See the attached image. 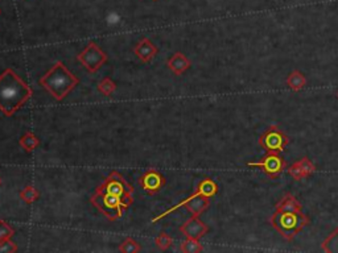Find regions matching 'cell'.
Here are the masks:
<instances>
[{
  "mask_svg": "<svg viewBox=\"0 0 338 253\" xmlns=\"http://www.w3.org/2000/svg\"><path fill=\"white\" fill-rule=\"evenodd\" d=\"M321 248L326 253H338V227L323 240Z\"/></svg>",
  "mask_w": 338,
  "mask_h": 253,
  "instance_id": "e0dca14e",
  "label": "cell"
},
{
  "mask_svg": "<svg viewBox=\"0 0 338 253\" xmlns=\"http://www.w3.org/2000/svg\"><path fill=\"white\" fill-rule=\"evenodd\" d=\"M285 84H287V86L289 87L292 91H300L306 86V78L301 72L293 70V72L287 76Z\"/></svg>",
  "mask_w": 338,
  "mask_h": 253,
  "instance_id": "5bb4252c",
  "label": "cell"
},
{
  "mask_svg": "<svg viewBox=\"0 0 338 253\" xmlns=\"http://www.w3.org/2000/svg\"><path fill=\"white\" fill-rule=\"evenodd\" d=\"M155 242H156L157 248L160 250H167L171 248V246L173 244V239H172L171 236L165 234V232H161L160 235L157 236L156 239H155Z\"/></svg>",
  "mask_w": 338,
  "mask_h": 253,
  "instance_id": "7402d4cb",
  "label": "cell"
},
{
  "mask_svg": "<svg viewBox=\"0 0 338 253\" xmlns=\"http://www.w3.org/2000/svg\"><path fill=\"white\" fill-rule=\"evenodd\" d=\"M337 99H338V91H337Z\"/></svg>",
  "mask_w": 338,
  "mask_h": 253,
  "instance_id": "83f0119b",
  "label": "cell"
},
{
  "mask_svg": "<svg viewBox=\"0 0 338 253\" xmlns=\"http://www.w3.org/2000/svg\"><path fill=\"white\" fill-rule=\"evenodd\" d=\"M14 235H15L14 228L8 224L6 220H0V242H2V240L12 239V236Z\"/></svg>",
  "mask_w": 338,
  "mask_h": 253,
  "instance_id": "cb8c5ba5",
  "label": "cell"
},
{
  "mask_svg": "<svg viewBox=\"0 0 338 253\" xmlns=\"http://www.w3.org/2000/svg\"><path fill=\"white\" fill-rule=\"evenodd\" d=\"M180 250L184 253H200L204 250V246H201L198 240L188 239V238H186L185 242H182L181 246H180Z\"/></svg>",
  "mask_w": 338,
  "mask_h": 253,
  "instance_id": "d6986e66",
  "label": "cell"
},
{
  "mask_svg": "<svg viewBox=\"0 0 338 253\" xmlns=\"http://www.w3.org/2000/svg\"><path fill=\"white\" fill-rule=\"evenodd\" d=\"M77 60L82 64L85 69L90 72H98L105 62L107 61V56L95 42L88 44V46L77 56Z\"/></svg>",
  "mask_w": 338,
  "mask_h": 253,
  "instance_id": "8992f818",
  "label": "cell"
},
{
  "mask_svg": "<svg viewBox=\"0 0 338 253\" xmlns=\"http://www.w3.org/2000/svg\"><path fill=\"white\" fill-rule=\"evenodd\" d=\"M210 206V198H207V196H202V194H200V192H194L193 196H190L189 198L184 199L180 204H177V206L172 207L171 210L165 211L164 214H161L160 216H157L156 219H153V222H157L159 219H161V218H164L165 215H169V214L172 212V211L177 210V208H180V207H185L186 210L189 211L190 214H192L193 216H200L201 214L205 212V211L207 210V207Z\"/></svg>",
  "mask_w": 338,
  "mask_h": 253,
  "instance_id": "ba28073f",
  "label": "cell"
},
{
  "mask_svg": "<svg viewBox=\"0 0 338 253\" xmlns=\"http://www.w3.org/2000/svg\"><path fill=\"white\" fill-rule=\"evenodd\" d=\"M0 184H2V178H0Z\"/></svg>",
  "mask_w": 338,
  "mask_h": 253,
  "instance_id": "4316f807",
  "label": "cell"
},
{
  "mask_svg": "<svg viewBox=\"0 0 338 253\" xmlns=\"http://www.w3.org/2000/svg\"><path fill=\"white\" fill-rule=\"evenodd\" d=\"M19 144H20V146H22L26 152H33V150L40 145V140H39V138H37L35 134H32V132H27L26 134H23L22 138H20Z\"/></svg>",
  "mask_w": 338,
  "mask_h": 253,
  "instance_id": "2e32d148",
  "label": "cell"
},
{
  "mask_svg": "<svg viewBox=\"0 0 338 253\" xmlns=\"http://www.w3.org/2000/svg\"><path fill=\"white\" fill-rule=\"evenodd\" d=\"M269 223L283 239L292 242L294 236L309 224V218L302 211L275 210L269 218Z\"/></svg>",
  "mask_w": 338,
  "mask_h": 253,
  "instance_id": "277c9868",
  "label": "cell"
},
{
  "mask_svg": "<svg viewBox=\"0 0 338 253\" xmlns=\"http://www.w3.org/2000/svg\"><path fill=\"white\" fill-rule=\"evenodd\" d=\"M134 188L118 172H113L95 190L90 202L109 220H118L134 203Z\"/></svg>",
  "mask_w": 338,
  "mask_h": 253,
  "instance_id": "6da1fadb",
  "label": "cell"
},
{
  "mask_svg": "<svg viewBox=\"0 0 338 253\" xmlns=\"http://www.w3.org/2000/svg\"><path fill=\"white\" fill-rule=\"evenodd\" d=\"M275 210L280 211H302L301 203L298 202V199L292 194H287L281 198L280 202H277Z\"/></svg>",
  "mask_w": 338,
  "mask_h": 253,
  "instance_id": "4fadbf2b",
  "label": "cell"
},
{
  "mask_svg": "<svg viewBox=\"0 0 338 253\" xmlns=\"http://www.w3.org/2000/svg\"><path fill=\"white\" fill-rule=\"evenodd\" d=\"M298 165H300V168L302 169V172H304V174H305V177H310L314 172H316V166H314V164L310 161V160L308 158V157H304V158L298 160L297 161Z\"/></svg>",
  "mask_w": 338,
  "mask_h": 253,
  "instance_id": "603a6c76",
  "label": "cell"
},
{
  "mask_svg": "<svg viewBox=\"0 0 338 253\" xmlns=\"http://www.w3.org/2000/svg\"><path fill=\"white\" fill-rule=\"evenodd\" d=\"M196 192L202 194V196H207V198H211V196H214L217 194V192H218V186L210 178H205V180H202L198 184Z\"/></svg>",
  "mask_w": 338,
  "mask_h": 253,
  "instance_id": "9a60e30c",
  "label": "cell"
},
{
  "mask_svg": "<svg viewBox=\"0 0 338 253\" xmlns=\"http://www.w3.org/2000/svg\"><path fill=\"white\" fill-rule=\"evenodd\" d=\"M30 84L18 76L14 69H6L0 74V112L14 116L32 96Z\"/></svg>",
  "mask_w": 338,
  "mask_h": 253,
  "instance_id": "7a4b0ae2",
  "label": "cell"
},
{
  "mask_svg": "<svg viewBox=\"0 0 338 253\" xmlns=\"http://www.w3.org/2000/svg\"><path fill=\"white\" fill-rule=\"evenodd\" d=\"M18 252V246L11 239L0 242V253H15Z\"/></svg>",
  "mask_w": 338,
  "mask_h": 253,
  "instance_id": "484cf974",
  "label": "cell"
},
{
  "mask_svg": "<svg viewBox=\"0 0 338 253\" xmlns=\"http://www.w3.org/2000/svg\"><path fill=\"white\" fill-rule=\"evenodd\" d=\"M167 65L169 68V70L172 72H175L176 76H181V74H184L186 70L189 69L192 64H190V61L185 56L178 52V53H175V54L168 60Z\"/></svg>",
  "mask_w": 338,
  "mask_h": 253,
  "instance_id": "7c38bea8",
  "label": "cell"
},
{
  "mask_svg": "<svg viewBox=\"0 0 338 253\" xmlns=\"http://www.w3.org/2000/svg\"><path fill=\"white\" fill-rule=\"evenodd\" d=\"M98 90L105 96H111L115 92V90H117V84L114 80H110L109 76H106V78H103L98 84Z\"/></svg>",
  "mask_w": 338,
  "mask_h": 253,
  "instance_id": "ffe728a7",
  "label": "cell"
},
{
  "mask_svg": "<svg viewBox=\"0 0 338 253\" xmlns=\"http://www.w3.org/2000/svg\"><path fill=\"white\" fill-rule=\"evenodd\" d=\"M20 199H22L23 202L26 203H33L36 202L37 199H39V196H40V192H39V190H37L35 186H27V188H24L20 192Z\"/></svg>",
  "mask_w": 338,
  "mask_h": 253,
  "instance_id": "ac0fdd59",
  "label": "cell"
},
{
  "mask_svg": "<svg viewBox=\"0 0 338 253\" xmlns=\"http://www.w3.org/2000/svg\"><path fill=\"white\" fill-rule=\"evenodd\" d=\"M247 166L260 168L267 177L271 178V180H275V178H277L280 174L283 173V170L285 169L287 164H285V160L281 157L280 153L268 152L259 162H248Z\"/></svg>",
  "mask_w": 338,
  "mask_h": 253,
  "instance_id": "52a82bcc",
  "label": "cell"
},
{
  "mask_svg": "<svg viewBox=\"0 0 338 253\" xmlns=\"http://www.w3.org/2000/svg\"><path fill=\"white\" fill-rule=\"evenodd\" d=\"M288 174L291 176L292 178H293L294 181H302L305 177V174H304V172H302V169L300 168V165H298V162L296 161L294 164H292L291 166L288 168Z\"/></svg>",
  "mask_w": 338,
  "mask_h": 253,
  "instance_id": "d4e9b609",
  "label": "cell"
},
{
  "mask_svg": "<svg viewBox=\"0 0 338 253\" xmlns=\"http://www.w3.org/2000/svg\"><path fill=\"white\" fill-rule=\"evenodd\" d=\"M289 144V138L277 126H271L264 130L259 138V145L265 152L281 153Z\"/></svg>",
  "mask_w": 338,
  "mask_h": 253,
  "instance_id": "5b68a950",
  "label": "cell"
},
{
  "mask_svg": "<svg viewBox=\"0 0 338 253\" xmlns=\"http://www.w3.org/2000/svg\"><path fill=\"white\" fill-rule=\"evenodd\" d=\"M157 52V46L152 41L149 40V38H143L142 41L139 44H136V46H135V54L138 56L139 60H142L143 62H146V64H149V62H152V60L156 57Z\"/></svg>",
  "mask_w": 338,
  "mask_h": 253,
  "instance_id": "8fae6325",
  "label": "cell"
},
{
  "mask_svg": "<svg viewBox=\"0 0 338 253\" xmlns=\"http://www.w3.org/2000/svg\"><path fill=\"white\" fill-rule=\"evenodd\" d=\"M180 231L188 239L200 240L209 232V227L198 216H192L180 227Z\"/></svg>",
  "mask_w": 338,
  "mask_h": 253,
  "instance_id": "9c48e42d",
  "label": "cell"
},
{
  "mask_svg": "<svg viewBox=\"0 0 338 253\" xmlns=\"http://www.w3.org/2000/svg\"><path fill=\"white\" fill-rule=\"evenodd\" d=\"M140 244L132 238H127L119 246V250L123 253H138L140 252Z\"/></svg>",
  "mask_w": 338,
  "mask_h": 253,
  "instance_id": "44dd1931",
  "label": "cell"
},
{
  "mask_svg": "<svg viewBox=\"0 0 338 253\" xmlns=\"http://www.w3.org/2000/svg\"><path fill=\"white\" fill-rule=\"evenodd\" d=\"M164 184H165V178L157 170H148L140 177V184L149 196L160 192Z\"/></svg>",
  "mask_w": 338,
  "mask_h": 253,
  "instance_id": "30bf717a",
  "label": "cell"
},
{
  "mask_svg": "<svg viewBox=\"0 0 338 253\" xmlns=\"http://www.w3.org/2000/svg\"><path fill=\"white\" fill-rule=\"evenodd\" d=\"M40 84L56 100L61 102L80 84V80L64 65V62L59 61L41 76Z\"/></svg>",
  "mask_w": 338,
  "mask_h": 253,
  "instance_id": "3957f363",
  "label": "cell"
}]
</instances>
